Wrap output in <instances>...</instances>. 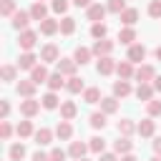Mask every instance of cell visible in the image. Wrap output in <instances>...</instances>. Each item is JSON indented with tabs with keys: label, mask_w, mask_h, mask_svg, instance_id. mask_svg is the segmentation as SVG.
Segmentation results:
<instances>
[{
	"label": "cell",
	"mask_w": 161,
	"mask_h": 161,
	"mask_svg": "<svg viewBox=\"0 0 161 161\" xmlns=\"http://www.w3.org/2000/svg\"><path fill=\"white\" fill-rule=\"evenodd\" d=\"M40 60H43V63H58V60H60V50H58V45H55V43L43 45V48H40Z\"/></svg>",
	"instance_id": "6da1fadb"
},
{
	"label": "cell",
	"mask_w": 161,
	"mask_h": 161,
	"mask_svg": "<svg viewBox=\"0 0 161 161\" xmlns=\"http://www.w3.org/2000/svg\"><path fill=\"white\" fill-rule=\"evenodd\" d=\"M35 43H38V33H33V30H23L20 33V38H18V45L28 53V50H33L35 48Z\"/></svg>",
	"instance_id": "7a4b0ae2"
},
{
	"label": "cell",
	"mask_w": 161,
	"mask_h": 161,
	"mask_svg": "<svg viewBox=\"0 0 161 161\" xmlns=\"http://www.w3.org/2000/svg\"><path fill=\"white\" fill-rule=\"evenodd\" d=\"M40 101H35V98H25V101H20V113L23 116H28V118H33L38 111H40Z\"/></svg>",
	"instance_id": "3957f363"
},
{
	"label": "cell",
	"mask_w": 161,
	"mask_h": 161,
	"mask_svg": "<svg viewBox=\"0 0 161 161\" xmlns=\"http://www.w3.org/2000/svg\"><path fill=\"white\" fill-rule=\"evenodd\" d=\"M116 65H118V63H113V58H111V55H103V58H98L96 70H98L101 75H111V73L116 70Z\"/></svg>",
	"instance_id": "277c9868"
},
{
	"label": "cell",
	"mask_w": 161,
	"mask_h": 161,
	"mask_svg": "<svg viewBox=\"0 0 161 161\" xmlns=\"http://www.w3.org/2000/svg\"><path fill=\"white\" fill-rule=\"evenodd\" d=\"M116 73H118V80H128V78H133V75H136V70H133V63H131V60H121V63L116 65Z\"/></svg>",
	"instance_id": "5b68a950"
},
{
	"label": "cell",
	"mask_w": 161,
	"mask_h": 161,
	"mask_svg": "<svg viewBox=\"0 0 161 161\" xmlns=\"http://www.w3.org/2000/svg\"><path fill=\"white\" fill-rule=\"evenodd\" d=\"M91 50H93V55H98V58H103V55H111V50H113V43L103 38V40H96Z\"/></svg>",
	"instance_id": "8992f818"
},
{
	"label": "cell",
	"mask_w": 161,
	"mask_h": 161,
	"mask_svg": "<svg viewBox=\"0 0 161 161\" xmlns=\"http://www.w3.org/2000/svg\"><path fill=\"white\" fill-rule=\"evenodd\" d=\"M75 68H78V63L73 60V58H60L58 60V73H63V75H75Z\"/></svg>",
	"instance_id": "52a82bcc"
},
{
	"label": "cell",
	"mask_w": 161,
	"mask_h": 161,
	"mask_svg": "<svg viewBox=\"0 0 161 161\" xmlns=\"http://www.w3.org/2000/svg\"><path fill=\"white\" fill-rule=\"evenodd\" d=\"M48 78H50V73H48V68H45V65H35V68L30 70V80H33L35 86L48 83Z\"/></svg>",
	"instance_id": "ba28073f"
},
{
	"label": "cell",
	"mask_w": 161,
	"mask_h": 161,
	"mask_svg": "<svg viewBox=\"0 0 161 161\" xmlns=\"http://www.w3.org/2000/svg\"><path fill=\"white\" fill-rule=\"evenodd\" d=\"M106 13H108V8H106V5H101V3H93V5L88 8V20H93V23H101Z\"/></svg>",
	"instance_id": "9c48e42d"
},
{
	"label": "cell",
	"mask_w": 161,
	"mask_h": 161,
	"mask_svg": "<svg viewBox=\"0 0 161 161\" xmlns=\"http://www.w3.org/2000/svg\"><path fill=\"white\" fill-rule=\"evenodd\" d=\"M146 58V48L141 45V43H133L131 48H128V58L126 60H131V63H141Z\"/></svg>",
	"instance_id": "30bf717a"
},
{
	"label": "cell",
	"mask_w": 161,
	"mask_h": 161,
	"mask_svg": "<svg viewBox=\"0 0 161 161\" xmlns=\"http://www.w3.org/2000/svg\"><path fill=\"white\" fill-rule=\"evenodd\" d=\"M138 83H148V80H153L156 78V70H153V65H141L138 70H136V75H133Z\"/></svg>",
	"instance_id": "8fae6325"
},
{
	"label": "cell",
	"mask_w": 161,
	"mask_h": 161,
	"mask_svg": "<svg viewBox=\"0 0 161 161\" xmlns=\"http://www.w3.org/2000/svg\"><path fill=\"white\" fill-rule=\"evenodd\" d=\"M30 20H33V18H30V13H23V10H18V13L13 15V28H15V30H25Z\"/></svg>",
	"instance_id": "7c38bea8"
},
{
	"label": "cell",
	"mask_w": 161,
	"mask_h": 161,
	"mask_svg": "<svg viewBox=\"0 0 161 161\" xmlns=\"http://www.w3.org/2000/svg\"><path fill=\"white\" fill-rule=\"evenodd\" d=\"M60 30V20H53V18H45L43 23H40V33L43 35H55Z\"/></svg>",
	"instance_id": "4fadbf2b"
},
{
	"label": "cell",
	"mask_w": 161,
	"mask_h": 161,
	"mask_svg": "<svg viewBox=\"0 0 161 161\" xmlns=\"http://www.w3.org/2000/svg\"><path fill=\"white\" fill-rule=\"evenodd\" d=\"M136 98L138 101H153V86L151 83H138V88H136Z\"/></svg>",
	"instance_id": "5bb4252c"
},
{
	"label": "cell",
	"mask_w": 161,
	"mask_h": 161,
	"mask_svg": "<svg viewBox=\"0 0 161 161\" xmlns=\"http://www.w3.org/2000/svg\"><path fill=\"white\" fill-rule=\"evenodd\" d=\"M75 113H78V108H75L73 101H63L60 103V121H70V118H75Z\"/></svg>",
	"instance_id": "9a60e30c"
},
{
	"label": "cell",
	"mask_w": 161,
	"mask_h": 161,
	"mask_svg": "<svg viewBox=\"0 0 161 161\" xmlns=\"http://www.w3.org/2000/svg\"><path fill=\"white\" fill-rule=\"evenodd\" d=\"M55 136H58L60 141H68V138L73 136V126H70V121H60V123L55 126Z\"/></svg>",
	"instance_id": "2e32d148"
},
{
	"label": "cell",
	"mask_w": 161,
	"mask_h": 161,
	"mask_svg": "<svg viewBox=\"0 0 161 161\" xmlns=\"http://www.w3.org/2000/svg\"><path fill=\"white\" fill-rule=\"evenodd\" d=\"M28 13H30V18H33V20H38V23H43V20L48 18V8H45L43 3H35Z\"/></svg>",
	"instance_id": "e0dca14e"
},
{
	"label": "cell",
	"mask_w": 161,
	"mask_h": 161,
	"mask_svg": "<svg viewBox=\"0 0 161 161\" xmlns=\"http://www.w3.org/2000/svg\"><path fill=\"white\" fill-rule=\"evenodd\" d=\"M91 55H93V50H88V48L78 45V48H75V53H73V60H75L78 65H86V63L91 60Z\"/></svg>",
	"instance_id": "ac0fdd59"
},
{
	"label": "cell",
	"mask_w": 161,
	"mask_h": 161,
	"mask_svg": "<svg viewBox=\"0 0 161 161\" xmlns=\"http://www.w3.org/2000/svg\"><path fill=\"white\" fill-rule=\"evenodd\" d=\"M35 60H38V58L28 50V53H23V55L18 58V68H23V70H33V68H35Z\"/></svg>",
	"instance_id": "d6986e66"
},
{
	"label": "cell",
	"mask_w": 161,
	"mask_h": 161,
	"mask_svg": "<svg viewBox=\"0 0 161 161\" xmlns=\"http://www.w3.org/2000/svg\"><path fill=\"white\" fill-rule=\"evenodd\" d=\"M40 103H43V108H45V111H53V108H58V106H60V98L55 96V91H50V93H45V96L40 98Z\"/></svg>",
	"instance_id": "ffe728a7"
},
{
	"label": "cell",
	"mask_w": 161,
	"mask_h": 161,
	"mask_svg": "<svg viewBox=\"0 0 161 161\" xmlns=\"http://www.w3.org/2000/svg\"><path fill=\"white\" fill-rule=\"evenodd\" d=\"M138 136H143V138H148V136H153V131H156V123L151 121V118H143L141 123H138Z\"/></svg>",
	"instance_id": "44dd1931"
},
{
	"label": "cell",
	"mask_w": 161,
	"mask_h": 161,
	"mask_svg": "<svg viewBox=\"0 0 161 161\" xmlns=\"http://www.w3.org/2000/svg\"><path fill=\"white\" fill-rule=\"evenodd\" d=\"M88 148H91V146H86L83 141H73V143H70V148H68V153L78 161V158H83V156H86V151H88Z\"/></svg>",
	"instance_id": "7402d4cb"
},
{
	"label": "cell",
	"mask_w": 161,
	"mask_h": 161,
	"mask_svg": "<svg viewBox=\"0 0 161 161\" xmlns=\"http://www.w3.org/2000/svg\"><path fill=\"white\" fill-rule=\"evenodd\" d=\"M136 20H138V10H136V8H126V10L121 13V23H123L126 28H131Z\"/></svg>",
	"instance_id": "603a6c76"
},
{
	"label": "cell",
	"mask_w": 161,
	"mask_h": 161,
	"mask_svg": "<svg viewBox=\"0 0 161 161\" xmlns=\"http://www.w3.org/2000/svg\"><path fill=\"white\" fill-rule=\"evenodd\" d=\"M128 93H131V83L128 80H116L113 83V96L116 98H126Z\"/></svg>",
	"instance_id": "cb8c5ba5"
},
{
	"label": "cell",
	"mask_w": 161,
	"mask_h": 161,
	"mask_svg": "<svg viewBox=\"0 0 161 161\" xmlns=\"http://www.w3.org/2000/svg\"><path fill=\"white\" fill-rule=\"evenodd\" d=\"M101 111H103L106 116H108V113H116V111H118V98H116V96L103 98V101H101Z\"/></svg>",
	"instance_id": "d4e9b609"
},
{
	"label": "cell",
	"mask_w": 161,
	"mask_h": 161,
	"mask_svg": "<svg viewBox=\"0 0 161 161\" xmlns=\"http://www.w3.org/2000/svg\"><path fill=\"white\" fill-rule=\"evenodd\" d=\"M113 148H116V153H121V156H123V153H131L133 143H131V138H128V136H121V138L113 143Z\"/></svg>",
	"instance_id": "484cf974"
},
{
	"label": "cell",
	"mask_w": 161,
	"mask_h": 161,
	"mask_svg": "<svg viewBox=\"0 0 161 161\" xmlns=\"http://www.w3.org/2000/svg\"><path fill=\"white\" fill-rule=\"evenodd\" d=\"M136 128H138V126H136L131 118H121V121H118V133H121V136H131Z\"/></svg>",
	"instance_id": "4316f807"
},
{
	"label": "cell",
	"mask_w": 161,
	"mask_h": 161,
	"mask_svg": "<svg viewBox=\"0 0 161 161\" xmlns=\"http://www.w3.org/2000/svg\"><path fill=\"white\" fill-rule=\"evenodd\" d=\"M118 40H121L123 45H128V48H131V45H133V40H136V30H133V28H123V30L118 33Z\"/></svg>",
	"instance_id": "83f0119b"
},
{
	"label": "cell",
	"mask_w": 161,
	"mask_h": 161,
	"mask_svg": "<svg viewBox=\"0 0 161 161\" xmlns=\"http://www.w3.org/2000/svg\"><path fill=\"white\" fill-rule=\"evenodd\" d=\"M18 93L25 96V98H33V93H35V83H33V80H20V83H18Z\"/></svg>",
	"instance_id": "f1b7e54d"
},
{
	"label": "cell",
	"mask_w": 161,
	"mask_h": 161,
	"mask_svg": "<svg viewBox=\"0 0 161 161\" xmlns=\"http://www.w3.org/2000/svg\"><path fill=\"white\" fill-rule=\"evenodd\" d=\"M83 101L93 106V103H101L103 98H101V91H98V88H86V91H83Z\"/></svg>",
	"instance_id": "f546056e"
},
{
	"label": "cell",
	"mask_w": 161,
	"mask_h": 161,
	"mask_svg": "<svg viewBox=\"0 0 161 161\" xmlns=\"http://www.w3.org/2000/svg\"><path fill=\"white\" fill-rule=\"evenodd\" d=\"M50 138H53V131H50V128H38V131H35V143H38V146L50 143Z\"/></svg>",
	"instance_id": "4dcf8cb0"
},
{
	"label": "cell",
	"mask_w": 161,
	"mask_h": 161,
	"mask_svg": "<svg viewBox=\"0 0 161 161\" xmlns=\"http://www.w3.org/2000/svg\"><path fill=\"white\" fill-rule=\"evenodd\" d=\"M65 88H68L70 93H80V91H86V88H83V78H78V75H70L68 83H65Z\"/></svg>",
	"instance_id": "1f68e13d"
},
{
	"label": "cell",
	"mask_w": 161,
	"mask_h": 161,
	"mask_svg": "<svg viewBox=\"0 0 161 161\" xmlns=\"http://www.w3.org/2000/svg\"><path fill=\"white\" fill-rule=\"evenodd\" d=\"M15 131H18V136H20V138H28V136H35V131H33V123H30V121H20Z\"/></svg>",
	"instance_id": "d6a6232c"
},
{
	"label": "cell",
	"mask_w": 161,
	"mask_h": 161,
	"mask_svg": "<svg viewBox=\"0 0 161 161\" xmlns=\"http://www.w3.org/2000/svg\"><path fill=\"white\" fill-rule=\"evenodd\" d=\"M63 86H65L63 73H50V78H48V88H50V91H58V88H63Z\"/></svg>",
	"instance_id": "836d02e7"
},
{
	"label": "cell",
	"mask_w": 161,
	"mask_h": 161,
	"mask_svg": "<svg viewBox=\"0 0 161 161\" xmlns=\"http://www.w3.org/2000/svg\"><path fill=\"white\" fill-rule=\"evenodd\" d=\"M10 158L13 161H23L25 158V146L23 143H13L10 146Z\"/></svg>",
	"instance_id": "e575fe53"
},
{
	"label": "cell",
	"mask_w": 161,
	"mask_h": 161,
	"mask_svg": "<svg viewBox=\"0 0 161 161\" xmlns=\"http://www.w3.org/2000/svg\"><path fill=\"white\" fill-rule=\"evenodd\" d=\"M0 15H3V18H13V15H15V0H3Z\"/></svg>",
	"instance_id": "d590c367"
},
{
	"label": "cell",
	"mask_w": 161,
	"mask_h": 161,
	"mask_svg": "<svg viewBox=\"0 0 161 161\" xmlns=\"http://www.w3.org/2000/svg\"><path fill=\"white\" fill-rule=\"evenodd\" d=\"M73 30H75V20H73V18H68V15H65V18H63V20H60V33H63V35H70V33H73Z\"/></svg>",
	"instance_id": "8d00e7d4"
},
{
	"label": "cell",
	"mask_w": 161,
	"mask_h": 161,
	"mask_svg": "<svg viewBox=\"0 0 161 161\" xmlns=\"http://www.w3.org/2000/svg\"><path fill=\"white\" fill-rule=\"evenodd\" d=\"M106 33H108V28H106L103 23H93V28H91V35H93L96 40H103V38H106Z\"/></svg>",
	"instance_id": "74e56055"
},
{
	"label": "cell",
	"mask_w": 161,
	"mask_h": 161,
	"mask_svg": "<svg viewBox=\"0 0 161 161\" xmlns=\"http://www.w3.org/2000/svg\"><path fill=\"white\" fill-rule=\"evenodd\" d=\"M88 146H91V151H93V153H103V148H106V138H101V136H93Z\"/></svg>",
	"instance_id": "f35d334b"
},
{
	"label": "cell",
	"mask_w": 161,
	"mask_h": 161,
	"mask_svg": "<svg viewBox=\"0 0 161 161\" xmlns=\"http://www.w3.org/2000/svg\"><path fill=\"white\" fill-rule=\"evenodd\" d=\"M108 13H116V15H121L123 10H126V0H108Z\"/></svg>",
	"instance_id": "ab89813d"
},
{
	"label": "cell",
	"mask_w": 161,
	"mask_h": 161,
	"mask_svg": "<svg viewBox=\"0 0 161 161\" xmlns=\"http://www.w3.org/2000/svg\"><path fill=\"white\" fill-rule=\"evenodd\" d=\"M91 126L93 128H103L106 126V113L101 111V113H91Z\"/></svg>",
	"instance_id": "60d3db41"
},
{
	"label": "cell",
	"mask_w": 161,
	"mask_h": 161,
	"mask_svg": "<svg viewBox=\"0 0 161 161\" xmlns=\"http://www.w3.org/2000/svg\"><path fill=\"white\" fill-rule=\"evenodd\" d=\"M148 15L151 18H161V0H151V5H148Z\"/></svg>",
	"instance_id": "b9f144b4"
},
{
	"label": "cell",
	"mask_w": 161,
	"mask_h": 161,
	"mask_svg": "<svg viewBox=\"0 0 161 161\" xmlns=\"http://www.w3.org/2000/svg\"><path fill=\"white\" fill-rule=\"evenodd\" d=\"M0 75H3V80H15V65H3Z\"/></svg>",
	"instance_id": "7bdbcfd3"
},
{
	"label": "cell",
	"mask_w": 161,
	"mask_h": 161,
	"mask_svg": "<svg viewBox=\"0 0 161 161\" xmlns=\"http://www.w3.org/2000/svg\"><path fill=\"white\" fill-rule=\"evenodd\" d=\"M146 108H148V116H161V101H148Z\"/></svg>",
	"instance_id": "ee69618b"
},
{
	"label": "cell",
	"mask_w": 161,
	"mask_h": 161,
	"mask_svg": "<svg viewBox=\"0 0 161 161\" xmlns=\"http://www.w3.org/2000/svg\"><path fill=\"white\" fill-rule=\"evenodd\" d=\"M10 133H13L10 123H8V121H0V138H3V141H8V138H10Z\"/></svg>",
	"instance_id": "f6af8a7d"
},
{
	"label": "cell",
	"mask_w": 161,
	"mask_h": 161,
	"mask_svg": "<svg viewBox=\"0 0 161 161\" xmlns=\"http://www.w3.org/2000/svg\"><path fill=\"white\" fill-rule=\"evenodd\" d=\"M50 8H53L55 13H65V10H68V0H53Z\"/></svg>",
	"instance_id": "bcb514c9"
},
{
	"label": "cell",
	"mask_w": 161,
	"mask_h": 161,
	"mask_svg": "<svg viewBox=\"0 0 161 161\" xmlns=\"http://www.w3.org/2000/svg\"><path fill=\"white\" fill-rule=\"evenodd\" d=\"M65 156H68V153H65L63 148H53V151H50V161H65Z\"/></svg>",
	"instance_id": "7dc6e473"
},
{
	"label": "cell",
	"mask_w": 161,
	"mask_h": 161,
	"mask_svg": "<svg viewBox=\"0 0 161 161\" xmlns=\"http://www.w3.org/2000/svg\"><path fill=\"white\" fill-rule=\"evenodd\" d=\"M8 113H10V103H8V101H3V103H0V118L5 121V118H8Z\"/></svg>",
	"instance_id": "c3c4849f"
},
{
	"label": "cell",
	"mask_w": 161,
	"mask_h": 161,
	"mask_svg": "<svg viewBox=\"0 0 161 161\" xmlns=\"http://www.w3.org/2000/svg\"><path fill=\"white\" fill-rule=\"evenodd\" d=\"M33 161H50V156L43 153V151H35V153H33Z\"/></svg>",
	"instance_id": "681fc988"
},
{
	"label": "cell",
	"mask_w": 161,
	"mask_h": 161,
	"mask_svg": "<svg viewBox=\"0 0 161 161\" xmlns=\"http://www.w3.org/2000/svg\"><path fill=\"white\" fill-rule=\"evenodd\" d=\"M73 5H75V8H86V10H88L93 3H91V0H73Z\"/></svg>",
	"instance_id": "f907efd6"
},
{
	"label": "cell",
	"mask_w": 161,
	"mask_h": 161,
	"mask_svg": "<svg viewBox=\"0 0 161 161\" xmlns=\"http://www.w3.org/2000/svg\"><path fill=\"white\" fill-rule=\"evenodd\" d=\"M153 151H156V156H161V136L153 138Z\"/></svg>",
	"instance_id": "816d5d0a"
},
{
	"label": "cell",
	"mask_w": 161,
	"mask_h": 161,
	"mask_svg": "<svg viewBox=\"0 0 161 161\" xmlns=\"http://www.w3.org/2000/svg\"><path fill=\"white\" fill-rule=\"evenodd\" d=\"M101 161H118L116 153H101Z\"/></svg>",
	"instance_id": "f5cc1de1"
},
{
	"label": "cell",
	"mask_w": 161,
	"mask_h": 161,
	"mask_svg": "<svg viewBox=\"0 0 161 161\" xmlns=\"http://www.w3.org/2000/svg\"><path fill=\"white\" fill-rule=\"evenodd\" d=\"M153 91H161V75L153 78Z\"/></svg>",
	"instance_id": "db71d44e"
},
{
	"label": "cell",
	"mask_w": 161,
	"mask_h": 161,
	"mask_svg": "<svg viewBox=\"0 0 161 161\" xmlns=\"http://www.w3.org/2000/svg\"><path fill=\"white\" fill-rule=\"evenodd\" d=\"M121 161H136V156H133V153H123V156H121Z\"/></svg>",
	"instance_id": "11a10c76"
},
{
	"label": "cell",
	"mask_w": 161,
	"mask_h": 161,
	"mask_svg": "<svg viewBox=\"0 0 161 161\" xmlns=\"http://www.w3.org/2000/svg\"><path fill=\"white\" fill-rule=\"evenodd\" d=\"M153 55H156V60H161V45H158V48L153 50Z\"/></svg>",
	"instance_id": "9f6ffc18"
},
{
	"label": "cell",
	"mask_w": 161,
	"mask_h": 161,
	"mask_svg": "<svg viewBox=\"0 0 161 161\" xmlns=\"http://www.w3.org/2000/svg\"><path fill=\"white\" fill-rule=\"evenodd\" d=\"M151 161H161V156H153V158H151Z\"/></svg>",
	"instance_id": "6f0895ef"
},
{
	"label": "cell",
	"mask_w": 161,
	"mask_h": 161,
	"mask_svg": "<svg viewBox=\"0 0 161 161\" xmlns=\"http://www.w3.org/2000/svg\"><path fill=\"white\" fill-rule=\"evenodd\" d=\"M78 161H88V158H78Z\"/></svg>",
	"instance_id": "680465c9"
},
{
	"label": "cell",
	"mask_w": 161,
	"mask_h": 161,
	"mask_svg": "<svg viewBox=\"0 0 161 161\" xmlns=\"http://www.w3.org/2000/svg\"><path fill=\"white\" fill-rule=\"evenodd\" d=\"M38 3H43V0H38Z\"/></svg>",
	"instance_id": "91938a15"
}]
</instances>
